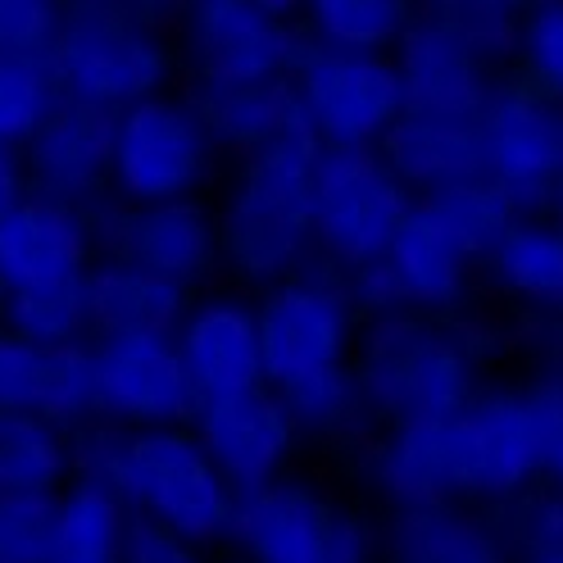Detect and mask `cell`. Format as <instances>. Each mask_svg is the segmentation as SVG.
<instances>
[{
  "mask_svg": "<svg viewBox=\"0 0 563 563\" xmlns=\"http://www.w3.org/2000/svg\"><path fill=\"white\" fill-rule=\"evenodd\" d=\"M509 360V319L486 305L468 313L382 309L364 313L350 377L373 428L460 413Z\"/></svg>",
  "mask_w": 563,
  "mask_h": 563,
  "instance_id": "1",
  "label": "cell"
},
{
  "mask_svg": "<svg viewBox=\"0 0 563 563\" xmlns=\"http://www.w3.org/2000/svg\"><path fill=\"white\" fill-rule=\"evenodd\" d=\"M319 141L296 119L268 146L232 159V178L214 200L219 219V277L260 296L273 282L313 264L309 232V168Z\"/></svg>",
  "mask_w": 563,
  "mask_h": 563,
  "instance_id": "2",
  "label": "cell"
},
{
  "mask_svg": "<svg viewBox=\"0 0 563 563\" xmlns=\"http://www.w3.org/2000/svg\"><path fill=\"white\" fill-rule=\"evenodd\" d=\"M223 550L241 563H382L377 509L296 464L241 490Z\"/></svg>",
  "mask_w": 563,
  "mask_h": 563,
  "instance_id": "3",
  "label": "cell"
},
{
  "mask_svg": "<svg viewBox=\"0 0 563 563\" xmlns=\"http://www.w3.org/2000/svg\"><path fill=\"white\" fill-rule=\"evenodd\" d=\"M454 422L477 505H496L545 482L563 432V360H518L514 373H490Z\"/></svg>",
  "mask_w": 563,
  "mask_h": 563,
  "instance_id": "4",
  "label": "cell"
},
{
  "mask_svg": "<svg viewBox=\"0 0 563 563\" xmlns=\"http://www.w3.org/2000/svg\"><path fill=\"white\" fill-rule=\"evenodd\" d=\"M46 64L64 100L119 114L173 87L178 46L168 42L164 19L132 0H64L59 37Z\"/></svg>",
  "mask_w": 563,
  "mask_h": 563,
  "instance_id": "5",
  "label": "cell"
},
{
  "mask_svg": "<svg viewBox=\"0 0 563 563\" xmlns=\"http://www.w3.org/2000/svg\"><path fill=\"white\" fill-rule=\"evenodd\" d=\"M114 490L136 522H151L159 532L209 554L228 545L236 490L219 473V464L209 460L191 422L128 432Z\"/></svg>",
  "mask_w": 563,
  "mask_h": 563,
  "instance_id": "6",
  "label": "cell"
},
{
  "mask_svg": "<svg viewBox=\"0 0 563 563\" xmlns=\"http://www.w3.org/2000/svg\"><path fill=\"white\" fill-rule=\"evenodd\" d=\"M260 309V345H264V382L277 391H296L305 382L345 373L355 360V336L364 309L350 277L309 264L291 277L273 282L255 296Z\"/></svg>",
  "mask_w": 563,
  "mask_h": 563,
  "instance_id": "7",
  "label": "cell"
},
{
  "mask_svg": "<svg viewBox=\"0 0 563 563\" xmlns=\"http://www.w3.org/2000/svg\"><path fill=\"white\" fill-rule=\"evenodd\" d=\"M418 196L400 183L382 151L323 146L309 168V232L313 264L341 277L373 268L391 245Z\"/></svg>",
  "mask_w": 563,
  "mask_h": 563,
  "instance_id": "8",
  "label": "cell"
},
{
  "mask_svg": "<svg viewBox=\"0 0 563 563\" xmlns=\"http://www.w3.org/2000/svg\"><path fill=\"white\" fill-rule=\"evenodd\" d=\"M223 159L196 96L168 87L114 114L110 196L128 205L205 196Z\"/></svg>",
  "mask_w": 563,
  "mask_h": 563,
  "instance_id": "9",
  "label": "cell"
},
{
  "mask_svg": "<svg viewBox=\"0 0 563 563\" xmlns=\"http://www.w3.org/2000/svg\"><path fill=\"white\" fill-rule=\"evenodd\" d=\"M364 313L422 309V313H468L482 305V260L445 223V214L418 196L400 219L386 255L350 277Z\"/></svg>",
  "mask_w": 563,
  "mask_h": 563,
  "instance_id": "10",
  "label": "cell"
},
{
  "mask_svg": "<svg viewBox=\"0 0 563 563\" xmlns=\"http://www.w3.org/2000/svg\"><path fill=\"white\" fill-rule=\"evenodd\" d=\"M173 23L178 68H187L191 91L287 82L305 51L300 23L255 0H183Z\"/></svg>",
  "mask_w": 563,
  "mask_h": 563,
  "instance_id": "11",
  "label": "cell"
},
{
  "mask_svg": "<svg viewBox=\"0 0 563 563\" xmlns=\"http://www.w3.org/2000/svg\"><path fill=\"white\" fill-rule=\"evenodd\" d=\"M291 91L313 141L336 151H377L382 136L405 114L396 55L377 51H336L305 42L291 68Z\"/></svg>",
  "mask_w": 563,
  "mask_h": 563,
  "instance_id": "12",
  "label": "cell"
},
{
  "mask_svg": "<svg viewBox=\"0 0 563 563\" xmlns=\"http://www.w3.org/2000/svg\"><path fill=\"white\" fill-rule=\"evenodd\" d=\"M482 173L522 214L563 205V104L522 78H496L477 110Z\"/></svg>",
  "mask_w": 563,
  "mask_h": 563,
  "instance_id": "13",
  "label": "cell"
},
{
  "mask_svg": "<svg viewBox=\"0 0 563 563\" xmlns=\"http://www.w3.org/2000/svg\"><path fill=\"white\" fill-rule=\"evenodd\" d=\"M91 214L96 255H123L132 264H146L159 277L178 282L191 296L214 287L219 277V219L205 196L183 200H151L128 205L104 196Z\"/></svg>",
  "mask_w": 563,
  "mask_h": 563,
  "instance_id": "14",
  "label": "cell"
},
{
  "mask_svg": "<svg viewBox=\"0 0 563 563\" xmlns=\"http://www.w3.org/2000/svg\"><path fill=\"white\" fill-rule=\"evenodd\" d=\"M345 464L355 473L360 490L373 500V509L473 500L468 454H464V437L454 413L373 428L368 441Z\"/></svg>",
  "mask_w": 563,
  "mask_h": 563,
  "instance_id": "15",
  "label": "cell"
},
{
  "mask_svg": "<svg viewBox=\"0 0 563 563\" xmlns=\"http://www.w3.org/2000/svg\"><path fill=\"white\" fill-rule=\"evenodd\" d=\"M91 418L114 428H178L191 422L200 396L168 332L91 336Z\"/></svg>",
  "mask_w": 563,
  "mask_h": 563,
  "instance_id": "16",
  "label": "cell"
},
{
  "mask_svg": "<svg viewBox=\"0 0 563 563\" xmlns=\"http://www.w3.org/2000/svg\"><path fill=\"white\" fill-rule=\"evenodd\" d=\"M191 432L209 450V460L232 482V490H255L300 464L309 450L291 405L282 400L277 386L260 382L232 396H209L191 413Z\"/></svg>",
  "mask_w": 563,
  "mask_h": 563,
  "instance_id": "17",
  "label": "cell"
},
{
  "mask_svg": "<svg viewBox=\"0 0 563 563\" xmlns=\"http://www.w3.org/2000/svg\"><path fill=\"white\" fill-rule=\"evenodd\" d=\"M173 341H178V355L200 400L232 396L264 382L260 309L255 296L232 287V282H214V287L196 291Z\"/></svg>",
  "mask_w": 563,
  "mask_h": 563,
  "instance_id": "18",
  "label": "cell"
},
{
  "mask_svg": "<svg viewBox=\"0 0 563 563\" xmlns=\"http://www.w3.org/2000/svg\"><path fill=\"white\" fill-rule=\"evenodd\" d=\"M23 173L27 191L96 209L110 196V159H114V114L82 100H59L55 114L27 136Z\"/></svg>",
  "mask_w": 563,
  "mask_h": 563,
  "instance_id": "19",
  "label": "cell"
},
{
  "mask_svg": "<svg viewBox=\"0 0 563 563\" xmlns=\"http://www.w3.org/2000/svg\"><path fill=\"white\" fill-rule=\"evenodd\" d=\"M482 296L509 323L563 319V209L522 214L482 264Z\"/></svg>",
  "mask_w": 563,
  "mask_h": 563,
  "instance_id": "20",
  "label": "cell"
},
{
  "mask_svg": "<svg viewBox=\"0 0 563 563\" xmlns=\"http://www.w3.org/2000/svg\"><path fill=\"white\" fill-rule=\"evenodd\" d=\"M96 260L91 214L37 191H23L0 214V277L5 287H42L87 273Z\"/></svg>",
  "mask_w": 563,
  "mask_h": 563,
  "instance_id": "21",
  "label": "cell"
},
{
  "mask_svg": "<svg viewBox=\"0 0 563 563\" xmlns=\"http://www.w3.org/2000/svg\"><path fill=\"white\" fill-rule=\"evenodd\" d=\"M382 563H509L490 509L477 500L377 509Z\"/></svg>",
  "mask_w": 563,
  "mask_h": 563,
  "instance_id": "22",
  "label": "cell"
},
{
  "mask_svg": "<svg viewBox=\"0 0 563 563\" xmlns=\"http://www.w3.org/2000/svg\"><path fill=\"white\" fill-rule=\"evenodd\" d=\"M0 409H32L64 428L96 413L91 405V341L87 345H27L0 323Z\"/></svg>",
  "mask_w": 563,
  "mask_h": 563,
  "instance_id": "23",
  "label": "cell"
},
{
  "mask_svg": "<svg viewBox=\"0 0 563 563\" xmlns=\"http://www.w3.org/2000/svg\"><path fill=\"white\" fill-rule=\"evenodd\" d=\"M386 164L400 173L413 196H432L482 173V136L477 114H422L405 110L396 128L382 136Z\"/></svg>",
  "mask_w": 563,
  "mask_h": 563,
  "instance_id": "24",
  "label": "cell"
},
{
  "mask_svg": "<svg viewBox=\"0 0 563 563\" xmlns=\"http://www.w3.org/2000/svg\"><path fill=\"white\" fill-rule=\"evenodd\" d=\"M87 300H91V336H136V332L173 336L191 305V291L123 255H96L87 268Z\"/></svg>",
  "mask_w": 563,
  "mask_h": 563,
  "instance_id": "25",
  "label": "cell"
},
{
  "mask_svg": "<svg viewBox=\"0 0 563 563\" xmlns=\"http://www.w3.org/2000/svg\"><path fill=\"white\" fill-rule=\"evenodd\" d=\"M391 55L405 82V110H422V114H477L490 82L500 78L418 19L409 23Z\"/></svg>",
  "mask_w": 563,
  "mask_h": 563,
  "instance_id": "26",
  "label": "cell"
},
{
  "mask_svg": "<svg viewBox=\"0 0 563 563\" xmlns=\"http://www.w3.org/2000/svg\"><path fill=\"white\" fill-rule=\"evenodd\" d=\"M132 522L136 518L119 490L87 477H68L59 486L55 537H51L46 563H123Z\"/></svg>",
  "mask_w": 563,
  "mask_h": 563,
  "instance_id": "27",
  "label": "cell"
},
{
  "mask_svg": "<svg viewBox=\"0 0 563 563\" xmlns=\"http://www.w3.org/2000/svg\"><path fill=\"white\" fill-rule=\"evenodd\" d=\"M200 114L214 132L219 151L241 159L268 141L277 132H287L300 110H296V91L291 78L287 82H255V87H214V91H191Z\"/></svg>",
  "mask_w": 563,
  "mask_h": 563,
  "instance_id": "28",
  "label": "cell"
},
{
  "mask_svg": "<svg viewBox=\"0 0 563 563\" xmlns=\"http://www.w3.org/2000/svg\"><path fill=\"white\" fill-rule=\"evenodd\" d=\"M74 477L68 428L32 409H0V496L59 490Z\"/></svg>",
  "mask_w": 563,
  "mask_h": 563,
  "instance_id": "29",
  "label": "cell"
},
{
  "mask_svg": "<svg viewBox=\"0 0 563 563\" xmlns=\"http://www.w3.org/2000/svg\"><path fill=\"white\" fill-rule=\"evenodd\" d=\"M296 19L313 46L391 55L418 19V0H305Z\"/></svg>",
  "mask_w": 563,
  "mask_h": 563,
  "instance_id": "30",
  "label": "cell"
},
{
  "mask_svg": "<svg viewBox=\"0 0 563 563\" xmlns=\"http://www.w3.org/2000/svg\"><path fill=\"white\" fill-rule=\"evenodd\" d=\"M282 400L291 405L296 428L309 450H328V454L350 460L373 432V418L360 400V386L350 377V368L319 377V382H305L296 391H282Z\"/></svg>",
  "mask_w": 563,
  "mask_h": 563,
  "instance_id": "31",
  "label": "cell"
},
{
  "mask_svg": "<svg viewBox=\"0 0 563 563\" xmlns=\"http://www.w3.org/2000/svg\"><path fill=\"white\" fill-rule=\"evenodd\" d=\"M0 323L27 345H87L91 341V300L87 273L42 282V287H14L0 309Z\"/></svg>",
  "mask_w": 563,
  "mask_h": 563,
  "instance_id": "32",
  "label": "cell"
},
{
  "mask_svg": "<svg viewBox=\"0 0 563 563\" xmlns=\"http://www.w3.org/2000/svg\"><path fill=\"white\" fill-rule=\"evenodd\" d=\"M522 10L514 0H418V23L441 32L445 42L468 51L490 74H505L518 46Z\"/></svg>",
  "mask_w": 563,
  "mask_h": 563,
  "instance_id": "33",
  "label": "cell"
},
{
  "mask_svg": "<svg viewBox=\"0 0 563 563\" xmlns=\"http://www.w3.org/2000/svg\"><path fill=\"white\" fill-rule=\"evenodd\" d=\"M445 223L460 232V241L468 245V251L486 264V255L496 251V245L505 241V232L522 219V209L514 205V196L505 187H496L486 178V173H477V178H464V183H454V187H441L428 196Z\"/></svg>",
  "mask_w": 563,
  "mask_h": 563,
  "instance_id": "34",
  "label": "cell"
},
{
  "mask_svg": "<svg viewBox=\"0 0 563 563\" xmlns=\"http://www.w3.org/2000/svg\"><path fill=\"white\" fill-rule=\"evenodd\" d=\"M486 509H490V522H496L509 563L537 550H550V545H563V490L554 482L522 486Z\"/></svg>",
  "mask_w": 563,
  "mask_h": 563,
  "instance_id": "35",
  "label": "cell"
},
{
  "mask_svg": "<svg viewBox=\"0 0 563 563\" xmlns=\"http://www.w3.org/2000/svg\"><path fill=\"white\" fill-rule=\"evenodd\" d=\"M59 100L64 96L46 59H0V146L23 151Z\"/></svg>",
  "mask_w": 563,
  "mask_h": 563,
  "instance_id": "36",
  "label": "cell"
},
{
  "mask_svg": "<svg viewBox=\"0 0 563 563\" xmlns=\"http://www.w3.org/2000/svg\"><path fill=\"white\" fill-rule=\"evenodd\" d=\"M518 78L563 104V0H541L518 19Z\"/></svg>",
  "mask_w": 563,
  "mask_h": 563,
  "instance_id": "37",
  "label": "cell"
},
{
  "mask_svg": "<svg viewBox=\"0 0 563 563\" xmlns=\"http://www.w3.org/2000/svg\"><path fill=\"white\" fill-rule=\"evenodd\" d=\"M59 490L0 496V563H46L55 537Z\"/></svg>",
  "mask_w": 563,
  "mask_h": 563,
  "instance_id": "38",
  "label": "cell"
},
{
  "mask_svg": "<svg viewBox=\"0 0 563 563\" xmlns=\"http://www.w3.org/2000/svg\"><path fill=\"white\" fill-rule=\"evenodd\" d=\"M64 0H0V59H51Z\"/></svg>",
  "mask_w": 563,
  "mask_h": 563,
  "instance_id": "39",
  "label": "cell"
},
{
  "mask_svg": "<svg viewBox=\"0 0 563 563\" xmlns=\"http://www.w3.org/2000/svg\"><path fill=\"white\" fill-rule=\"evenodd\" d=\"M123 563H209V550H196L178 537L159 532V527H151V522H132Z\"/></svg>",
  "mask_w": 563,
  "mask_h": 563,
  "instance_id": "40",
  "label": "cell"
},
{
  "mask_svg": "<svg viewBox=\"0 0 563 563\" xmlns=\"http://www.w3.org/2000/svg\"><path fill=\"white\" fill-rule=\"evenodd\" d=\"M27 191V173H23V155L14 146H0V214Z\"/></svg>",
  "mask_w": 563,
  "mask_h": 563,
  "instance_id": "41",
  "label": "cell"
},
{
  "mask_svg": "<svg viewBox=\"0 0 563 563\" xmlns=\"http://www.w3.org/2000/svg\"><path fill=\"white\" fill-rule=\"evenodd\" d=\"M545 482H554V486L563 490V432H559V441H554V454H550V473H545Z\"/></svg>",
  "mask_w": 563,
  "mask_h": 563,
  "instance_id": "42",
  "label": "cell"
},
{
  "mask_svg": "<svg viewBox=\"0 0 563 563\" xmlns=\"http://www.w3.org/2000/svg\"><path fill=\"white\" fill-rule=\"evenodd\" d=\"M255 5H264V10H273V14H287V19H296L305 0H255Z\"/></svg>",
  "mask_w": 563,
  "mask_h": 563,
  "instance_id": "43",
  "label": "cell"
},
{
  "mask_svg": "<svg viewBox=\"0 0 563 563\" xmlns=\"http://www.w3.org/2000/svg\"><path fill=\"white\" fill-rule=\"evenodd\" d=\"M132 5H141V10H151V14H173V10H178L183 5V0H132Z\"/></svg>",
  "mask_w": 563,
  "mask_h": 563,
  "instance_id": "44",
  "label": "cell"
},
{
  "mask_svg": "<svg viewBox=\"0 0 563 563\" xmlns=\"http://www.w3.org/2000/svg\"><path fill=\"white\" fill-rule=\"evenodd\" d=\"M518 563H563V545H550V550H537V554H527Z\"/></svg>",
  "mask_w": 563,
  "mask_h": 563,
  "instance_id": "45",
  "label": "cell"
},
{
  "mask_svg": "<svg viewBox=\"0 0 563 563\" xmlns=\"http://www.w3.org/2000/svg\"><path fill=\"white\" fill-rule=\"evenodd\" d=\"M514 5H518V10H532V5H541V0H514Z\"/></svg>",
  "mask_w": 563,
  "mask_h": 563,
  "instance_id": "46",
  "label": "cell"
},
{
  "mask_svg": "<svg viewBox=\"0 0 563 563\" xmlns=\"http://www.w3.org/2000/svg\"><path fill=\"white\" fill-rule=\"evenodd\" d=\"M5 296H10V287H5V277H0V309H5Z\"/></svg>",
  "mask_w": 563,
  "mask_h": 563,
  "instance_id": "47",
  "label": "cell"
},
{
  "mask_svg": "<svg viewBox=\"0 0 563 563\" xmlns=\"http://www.w3.org/2000/svg\"><path fill=\"white\" fill-rule=\"evenodd\" d=\"M559 350H563V319H559Z\"/></svg>",
  "mask_w": 563,
  "mask_h": 563,
  "instance_id": "48",
  "label": "cell"
},
{
  "mask_svg": "<svg viewBox=\"0 0 563 563\" xmlns=\"http://www.w3.org/2000/svg\"><path fill=\"white\" fill-rule=\"evenodd\" d=\"M223 563H241V559H232V554H228V559H223Z\"/></svg>",
  "mask_w": 563,
  "mask_h": 563,
  "instance_id": "49",
  "label": "cell"
},
{
  "mask_svg": "<svg viewBox=\"0 0 563 563\" xmlns=\"http://www.w3.org/2000/svg\"><path fill=\"white\" fill-rule=\"evenodd\" d=\"M559 209H563V205H559Z\"/></svg>",
  "mask_w": 563,
  "mask_h": 563,
  "instance_id": "50",
  "label": "cell"
}]
</instances>
